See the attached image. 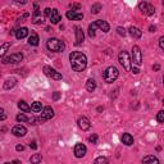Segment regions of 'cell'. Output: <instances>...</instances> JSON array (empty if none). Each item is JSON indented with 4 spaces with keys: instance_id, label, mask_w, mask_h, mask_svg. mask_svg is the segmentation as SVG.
I'll use <instances>...</instances> for the list:
<instances>
[{
    "instance_id": "6da1fadb",
    "label": "cell",
    "mask_w": 164,
    "mask_h": 164,
    "mask_svg": "<svg viewBox=\"0 0 164 164\" xmlns=\"http://www.w3.org/2000/svg\"><path fill=\"white\" fill-rule=\"evenodd\" d=\"M69 62L72 69L76 72H82L85 71L86 65H87V58L81 51H72L69 54Z\"/></svg>"
},
{
    "instance_id": "7a4b0ae2",
    "label": "cell",
    "mask_w": 164,
    "mask_h": 164,
    "mask_svg": "<svg viewBox=\"0 0 164 164\" xmlns=\"http://www.w3.org/2000/svg\"><path fill=\"white\" fill-rule=\"evenodd\" d=\"M118 76H119V71L117 69V67L110 65L105 69L104 74H103V78H104L107 83H113L118 78Z\"/></svg>"
},
{
    "instance_id": "3957f363",
    "label": "cell",
    "mask_w": 164,
    "mask_h": 164,
    "mask_svg": "<svg viewBox=\"0 0 164 164\" xmlns=\"http://www.w3.org/2000/svg\"><path fill=\"white\" fill-rule=\"evenodd\" d=\"M46 48L50 51H53V53H60V51L64 50L65 45H64L63 41H60L58 39H49L46 41Z\"/></svg>"
},
{
    "instance_id": "277c9868",
    "label": "cell",
    "mask_w": 164,
    "mask_h": 164,
    "mask_svg": "<svg viewBox=\"0 0 164 164\" xmlns=\"http://www.w3.org/2000/svg\"><path fill=\"white\" fill-rule=\"evenodd\" d=\"M118 62L120 63V65H122L126 71H129L131 69V58H129V54L127 53V51H120L119 55H118Z\"/></svg>"
},
{
    "instance_id": "5b68a950",
    "label": "cell",
    "mask_w": 164,
    "mask_h": 164,
    "mask_svg": "<svg viewBox=\"0 0 164 164\" xmlns=\"http://www.w3.org/2000/svg\"><path fill=\"white\" fill-rule=\"evenodd\" d=\"M45 15H48L49 21L53 23V24H57L62 21V15L58 12V9H50V8H46L45 9Z\"/></svg>"
},
{
    "instance_id": "8992f818",
    "label": "cell",
    "mask_w": 164,
    "mask_h": 164,
    "mask_svg": "<svg viewBox=\"0 0 164 164\" xmlns=\"http://www.w3.org/2000/svg\"><path fill=\"white\" fill-rule=\"evenodd\" d=\"M131 62L135 65H141L142 64V53H141V49L137 45H135L132 48V60Z\"/></svg>"
},
{
    "instance_id": "52a82bcc",
    "label": "cell",
    "mask_w": 164,
    "mask_h": 164,
    "mask_svg": "<svg viewBox=\"0 0 164 164\" xmlns=\"http://www.w3.org/2000/svg\"><path fill=\"white\" fill-rule=\"evenodd\" d=\"M23 55L21 53H15V54H11L3 59V64H15V63H19L22 62Z\"/></svg>"
},
{
    "instance_id": "ba28073f",
    "label": "cell",
    "mask_w": 164,
    "mask_h": 164,
    "mask_svg": "<svg viewBox=\"0 0 164 164\" xmlns=\"http://www.w3.org/2000/svg\"><path fill=\"white\" fill-rule=\"evenodd\" d=\"M44 73H45V76L50 77V78H53V80H55V81L62 80V74H60L59 72H57L54 68L49 67V65H45V67H44Z\"/></svg>"
},
{
    "instance_id": "9c48e42d",
    "label": "cell",
    "mask_w": 164,
    "mask_h": 164,
    "mask_svg": "<svg viewBox=\"0 0 164 164\" xmlns=\"http://www.w3.org/2000/svg\"><path fill=\"white\" fill-rule=\"evenodd\" d=\"M139 8H140V11L145 14V15H153L155 13V8L149 4V3H146V2H141L139 4Z\"/></svg>"
},
{
    "instance_id": "30bf717a",
    "label": "cell",
    "mask_w": 164,
    "mask_h": 164,
    "mask_svg": "<svg viewBox=\"0 0 164 164\" xmlns=\"http://www.w3.org/2000/svg\"><path fill=\"white\" fill-rule=\"evenodd\" d=\"M33 6H35V11H33V14H32V23L40 24V23L44 22V17L41 15V12L39 11V4L37 3L33 4Z\"/></svg>"
},
{
    "instance_id": "8fae6325",
    "label": "cell",
    "mask_w": 164,
    "mask_h": 164,
    "mask_svg": "<svg viewBox=\"0 0 164 164\" xmlns=\"http://www.w3.org/2000/svg\"><path fill=\"white\" fill-rule=\"evenodd\" d=\"M73 151H74V157L76 158H83L86 155V153H87V148H86L83 144L78 142V144H76Z\"/></svg>"
},
{
    "instance_id": "7c38bea8",
    "label": "cell",
    "mask_w": 164,
    "mask_h": 164,
    "mask_svg": "<svg viewBox=\"0 0 164 164\" xmlns=\"http://www.w3.org/2000/svg\"><path fill=\"white\" fill-rule=\"evenodd\" d=\"M54 117V109L51 108V107H45V108H42L41 110V119L44 120H49Z\"/></svg>"
},
{
    "instance_id": "4fadbf2b",
    "label": "cell",
    "mask_w": 164,
    "mask_h": 164,
    "mask_svg": "<svg viewBox=\"0 0 164 164\" xmlns=\"http://www.w3.org/2000/svg\"><path fill=\"white\" fill-rule=\"evenodd\" d=\"M12 133L17 137H23V136H26V133H27V128H26L24 126L17 124L12 128Z\"/></svg>"
},
{
    "instance_id": "5bb4252c",
    "label": "cell",
    "mask_w": 164,
    "mask_h": 164,
    "mask_svg": "<svg viewBox=\"0 0 164 164\" xmlns=\"http://www.w3.org/2000/svg\"><path fill=\"white\" fill-rule=\"evenodd\" d=\"M77 123H78V127L82 129V131H87V129H90V127H91V122H90V119L87 117L78 118Z\"/></svg>"
},
{
    "instance_id": "9a60e30c",
    "label": "cell",
    "mask_w": 164,
    "mask_h": 164,
    "mask_svg": "<svg viewBox=\"0 0 164 164\" xmlns=\"http://www.w3.org/2000/svg\"><path fill=\"white\" fill-rule=\"evenodd\" d=\"M94 24H95V27L99 28L100 31H103L104 33L109 32V30H110L109 23H108V22H105V21H103V19H98V21H95V22H94Z\"/></svg>"
},
{
    "instance_id": "2e32d148",
    "label": "cell",
    "mask_w": 164,
    "mask_h": 164,
    "mask_svg": "<svg viewBox=\"0 0 164 164\" xmlns=\"http://www.w3.org/2000/svg\"><path fill=\"white\" fill-rule=\"evenodd\" d=\"M83 39H85V35H83V31L81 27H76V41H74V45L78 46L83 42Z\"/></svg>"
},
{
    "instance_id": "e0dca14e",
    "label": "cell",
    "mask_w": 164,
    "mask_h": 164,
    "mask_svg": "<svg viewBox=\"0 0 164 164\" xmlns=\"http://www.w3.org/2000/svg\"><path fill=\"white\" fill-rule=\"evenodd\" d=\"M65 15H67V18L71 19V21H81L83 18V14L82 13H77L76 11H68Z\"/></svg>"
},
{
    "instance_id": "ac0fdd59",
    "label": "cell",
    "mask_w": 164,
    "mask_h": 164,
    "mask_svg": "<svg viewBox=\"0 0 164 164\" xmlns=\"http://www.w3.org/2000/svg\"><path fill=\"white\" fill-rule=\"evenodd\" d=\"M142 164H160V162L155 155H146L142 159Z\"/></svg>"
},
{
    "instance_id": "d6986e66",
    "label": "cell",
    "mask_w": 164,
    "mask_h": 164,
    "mask_svg": "<svg viewBox=\"0 0 164 164\" xmlns=\"http://www.w3.org/2000/svg\"><path fill=\"white\" fill-rule=\"evenodd\" d=\"M128 33L131 35L133 39H140L141 36H142V31L140 30V28H137V27H129V30H128Z\"/></svg>"
},
{
    "instance_id": "ffe728a7",
    "label": "cell",
    "mask_w": 164,
    "mask_h": 164,
    "mask_svg": "<svg viewBox=\"0 0 164 164\" xmlns=\"http://www.w3.org/2000/svg\"><path fill=\"white\" fill-rule=\"evenodd\" d=\"M27 35H28V28L27 27H21V28H18V30L15 31V37L18 39V40L24 39Z\"/></svg>"
},
{
    "instance_id": "44dd1931",
    "label": "cell",
    "mask_w": 164,
    "mask_h": 164,
    "mask_svg": "<svg viewBox=\"0 0 164 164\" xmlns=\"http://www.w3.org/2000/svg\"><path fill=\"white\" fill-rule=\"evenodd\" d=\"M122 142H123L126 146L133 145V137H132V135H129V133H123V136H122Z\"/></svg>"
},
{
    "instance_id": "7402d4cb",
    "label": "cell",
    "mask_w": 164,
    "mask_h": 164,
    "mask_svg": "<svg viewBox=\"0 0 164 164\" xmlns=\"http://www.w3.org/2000/svg\"><path fill=\"white\" fill-rule=\"evenodd\" d=\"M39 35L37 33H35V32H32L31 35H30V37H28V44L30 45H32V46H37L39 45Z\"/></svg>"
},
{
    "instance_id": "603a6c76",
    "label": "cell",
    "mask_w": 164,
    "mask_h": 164,
    "mask_svg": "<svg viewBox=\"0 0 164 164\" xmlns=\"http://www.w3.org/2000/svg\"><path fill=\"white\" fill-rule=\"evenodd\" d=\"M15 83H17V80L14 78V77H12V78H8L4 82V89L5 90H11V89H13L14 86H15Z\"/></svg>"
},
{
    "instance_id": "cb8c5ba5",
    "label": "cell",
    "mask_w": 164,
    "mask_h": 164,
    "mask_svg": "<svg viewBox=\"0 0 164 164\" xmlns=\"http://www.w3.org/2000/svg\"><path fill=\"white\" fill-rule=\"evenodd\" d=\"M18 108L22 110V111H24V113H30L31 111V108L28 107V104L26 103L24 100H19L18 101Z\"/></svg>"
},
{
    "instance_id": "d4e9b609",
    "label": "cell",
    "mask_w": 164,
    "mask_h": 164,
    "mask_svg": "<svg viewBox=\"0 0 164 164\" xmlns=\"http://www.w3.org/2000/svg\"><path fill=\"white\" fill-rule=\"evenodd\" d=\"M95 89H96V82H95V80H92V78H89L87 82H86V90L92 92Z\"/></svg>"
},
{
    "instance_id": "484cf974",
    "label": "cell",
    "mask_w": 164,
    "mask_h": 164,
    "mask_svg": "<svg viewBox=\"0 0 164 164\" xmlns=\"http://www.w3.org/2000/svg\"><path fill=\"white\" fill-rule=\"evenodd\" d=\"M9 48H11V42H4V44L0 46V58H3L6 54V51L9 50Z\"/></svg>"
},
{
    "instance_id": "4316f807",
    "label": "cell",
    "mask_w": 164,
    "mask_h": 164,
    "mask_svg": "<svg viewBox=\"0 0 164 164\" xmlns=\"http://www.w3.org/2000/svg\"><path fill=\"white\" fill-rule=\"evenodd\" d=\"M41 160H42V155H41V154H33L32 157L30 158V162H31L32 164H40Z\"/></svg>"
},
{
    "instance_id": "83f0119b",
    "label": "cell",
    "mask_w": 164,
    "mask_h": 164,
    "mask_svg": "<svg viewBox=\"0 0 164 164\" xmlns=\"http://www.w3.org/2000/svg\"><path fill=\"white\" fill-rule=\"evenodd\" d=\"M31 110L35 111V113H39V111L42 110V104H41L40 101H35V103H33V104L31 105Z\"/></svg>"
},
{
    "instance_id": "f1b7e54d",
    "label": "cell",
    "mask_w": 164,
    "mask_h": 164,
    "mask_svg": "<svg viewBox=\"0 0 164 164\" xmlns=\"http://www.w3.org/2000/svg\"><path fill=\"white\" fill-rule=\"evenodd\" d=\"M100 11H101V4L100 3L92 4V6H91V13L92 14H98V13H100Z\"/></svg>"
},
{
    "instance_id": "f546056e",
    "label": "cell",
    "mask_w": 164,
    "mask_h": 164,
    "mask_svg": "<svg viewBox=\"0 0 164 164\" xmlns=\"http://www.w3.org/2000/svg\"><path fill=\"white\" fill-rule=\"evenodd\" d=\"M94 164H109V162H108V159L105 157H99V158L95 159Z\"/></svg>"
},
{
    "instance_id": "4dcf8cb0",
    "label": "cell",
    "mask_w": 164,
    "mask_h": 164,
    "mask_svg": "<svg viewBox=\"0 0 164 164\" xmlns=\"http://www.w3.org/2000/svg\"><path fill=\"white\" fill-rule=\"evenodd\" d=\"M95 30H96V27H95V24H94V22L89 26V36L92 39V37H95Z\"/></svg>"
},
{
    "instance_id": "1f68e13d",
    "label": "cell",
    "mask_w": 164,
    "mask_h": 164,
    "mask_svg": "<svg viewBox=\"0 0 164 164\" xmlns=\"http://www.w3.org/2000/svg\"><path fill=\"white\" fill-rule=\"evenodd\" d=\"M28 122H30L31 124H39V123H42L44 120L41 119V117H40V118H35V117H32V118H28Z\"/></svg>"
},
{
    "instance_id": "d6a6232c",
    "label": "cell",
    "mask_w": 164,
    "mask_h": 164,
    "mask_svg": "<svg viewBox=\"0 0 164 164\" xmlns=\"http://www.w3.org/2000/svg\"><path fill=\"white\" fill-rule=\"evenodd\" d=\"M15 119H17V122H27V120H28V118L26 117V114H24V113L18 114V116L15 117Z\"/></svg>"
},
{
    "instance_id": "836d02e7",
    "label": "cell",
    "mask_w": 164,
    "mask_h": 164,
    "mask_svg": "<svg viewBox=\"0 0 164 164\" xmlns=\"http://www.w3.org/2000/svg\"><path fill=\"white\" fill-rule=\"evenodd\" d=\"M157 120H158L159 123H163L164 122V111L163 110H160L159 113L157 114Z\"/></svg>"
},
{
    "instance_id": "e575fe53",
    "label": "cell",
    "mask_w": 164,
    "mask_h": 164,
    "mask_svg": "<svg viewBox=\"0 0 164 164\" xmlns=\"http://www.w3.org/2000/svg\"><path fill=\"white\" fill-rule=\"evenodd\" d=\"M89 141H90L91 144H98V135H96V133L91 135V136L89 137Z\"/></svg>"
},
{
    "instance_id": "d590c367",
    "label": "cell",
    "mask_w": 164,
    "mask_h": 164,
    "mask_svg": "<svg viewBox=\"0 0 164 164\" xmlns=\"http://www.w3.org/2000/svg\"><path fill=\"white\" fill-rule=\"evenodd\" d=\"M6 119V114H5V110L3 108H0V120H5Z\"/></svg>"
},
{
    "instance_id": "8d00e7d4",
    "label": "cell",
    "mask_w": 164,
    "mask_h": 164,
    "mask_svg": "<svg viewBox=\"0 0 164 164\" xmlns=\"http://www.w3.org/2000/svg\"><path fill=\"white\" fill-rule=\"evenodd\" d=\"M117 32H118V35H120V36H126V33H127L123 27H118L117 28Z\"/></svg>"
},
{
    "instance_id": "74e56055",
    "label": "cell",
    "mask_w": 164,
    "mask_h": 164,
    "mask_svg": "<svg viewBox=\"0 0 164 164\" xmlns=\"http://www.w3.org/2000/svg\"><path fill=\"white\" fill-rule=\"evenodd\" d=\"M129 71H131L133 74H139V73H140V69H139L137 67H135V65H132V67H131V69H129Z\"/></svg>"
},
{
    "instance_id": "f35d334b",
    "label": "cell",
    "mask_w": 164,
    "mask_h": 164,
    "mask_svg": "<svg viewBox=\"0 0 164 164\" xmlns=\"http://www.w3.org/2000/svg\"><path fill=\"white\" fill-rule=\"evenodd\" d=\"M159 46H160L162 50L164 49V36H162V37L159 39Z\"/></svg>"
},
{
    "instance_id": "ab89813d",
    "label": "cell",
    "mask_w": 164,
    "mask_h": 164,
    "mask_svg": "<svg viewBox=\"0 0 164 164\" xmlns=\"http://www.w3.org/2000/svg\"><path fill=\"white\" fill-rule=\"evenodd\" d=\"M59 98H60V92H54L53 94V100H59Z\"/></svg>"
},
{
    "instance_id": "60d3db41",
    "label": "cell",
    "mask_w": 164,
    "mask_h": 164,
    "mask_svg": "<svg viewBox=\"0 0 164 164\" xmlns=\"http://www.w3.org/2000/svg\"><path fill=\"white\" fill-rule=\"evenodd\" d=\"M30 148L33 149V150H36V149H37V144H36V141H32V142L30 144Z\"/></svg>"
},
{
    "instance_id": "b9f144b4",
    "label": "cell",
    "mask_w": 164,
    "mask_h": 164,
    "mask_svg": "<svg viewBox=\"0 0 164 164\" xmlns=\"http://www.w3.org/2000/svg\"><path fill=\"white\" fill-rule=\"evenodd\" d=\"M15 150H17V151H23V150H24V146H23V145H17V146H15Z\"/></svg>"
},
{
    "instance_id": "7bdbcfd3",
    "label": "cell",
    "mask_w": 164,
    "mask_h": 164,
    "mask_svg": "<svg viewBox=\"0 0 164 164\" xmlns=\"http://www.w3.org/2000/svg\"><path fill=\"white\" fill-rule=\"evenodd\" d=\"M80 8H81V5H80V4H73V5H72V11H74V9L78 11Z\"/></svg>"
},
{
    "instance_id": "ee69618b",
    "label": "cell",
    "mask_w": 164,
    "mask_h": 164,
    "mask_svg": "<svg viewBox=\"0 0 164 164\" xmlns=\"http://www.w3.org/2000/svg\"><path fill=\"white\" fill-rule=\"evenodd\" d=\"M153 69H154V71H159V69H160V65H159V64L153 65Z\"/></svg>"
},
{
    "instance_id": "f6af8a7d",
    "label": "cell",
    "mask_w": 164,
    "mask_h": 164,
    "mask_svg": "<svg viewBox=\"0 0 164 164\" xmlns=\"http://www.w3.org/2000/svg\"><path fill=\"white\" fill-rule=\"evenodd\" d=\"M9 164H22V163H21V160H17V159H15V160H12Z\"/></svg>"
},
{
    "instance_id": "bcb514c9",
    "label": "cell",
    "mask_w": 164,
    "mask_h": 164,
    "mask_svg": "<svg viewBox=\"0 0 164 164\" xmlns=\"http://www.w3.org/2000/svg\"><path fill=\"white\" fill-rule=\"evenodd\" d=\"M149 30H150V32H155V30H157V27H155V26H150V27H149Z\"/></svg>"
},
{
    "instance_id": "7dc6e473",
    "label": "cell",
    "mask_w": 164,
    "mask_h": 164,
    "mask_svg": "<svg viewBox=\"0 0 164 164\" xmlns=\"http://www.w3.org/2000/svg\"><path fill=\"white\" fill-rule=\"evenodd\" d=\"M4 164H9V163H4Z\"/></svg>"
}]
</instances>
